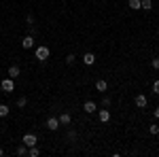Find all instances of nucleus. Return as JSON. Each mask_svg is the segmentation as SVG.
<instances>
[{
  "label": "nucleus",
  "instance_id": "nucleus-10",
  "mask_svg": "<svg viewBox=\"0 0 159 157\" xmlns=\"http://www.w3.org/2000/svg\"><path fill=\"white\" fill-rule=\"evenodd\" d=\"M83 62H85L87 66H91V64H96V55L93 53H85L83 55Z\"/></svg>",
  "mask_w": 159,
  "mask_h": 157
},
{
  "label": "nucleus",
  "instance_id": "nucleus-9",
  "mask_svg": "<svg viewBox=\"0 0 159 157\" xmlns=\"http://www.w3.org/2000/svg\"><path fill=\"white\" fill-rule=\"evenodd\" d=\"M57 119H60V125H68L70 123V113H61Z\"/></svg>",
  "mask_w": 159,
  "mask_h": 157
},
{
  "label": "nucleus",
  "instance_id": "nucleus-20",
  "mask_svg": "<svg viewBox=\"0 0 159 157\" xmlns=\"http://www.w3.org/2000/svg\"><path fill=\"white\" fill-rule=\"evenodd\" d=\"M153 91L159 96V81H153Z\"/></svg>",
  "mask_w": 159,
  "mask_h": 157
},
{
  "label": "nucleus",
  "instance_id": "nucleus-13",
  "mask_svg": "<svg viewBox=\"0 0 159 157\" xmlns=\"http://www.w3.org/2000/svg\"><path fill=\"white\" fill-rule=\"evenodd\" d=\"M9 76H11V79H17V76H19V68H17V66H11V68H9Z\"/></svg>",
  "mask_w": 159,
  "mask_h": 157
},
{
  "label": "nucleus",
  "instance_id": "nucleus-14",
  "mask_svg": "<svg viewBox=\"0 0 159 157\" xmlns=\"http://www.w3.org/2000/svg\"><path fill=\"white\" fill-rule=\"evenodd\" d=\"M127 4H129V9H134V11L140 9V0H127Z\"/></svg>",
  "mask_w": 159,
  "mask_h": 157
},
{
  "label": "nucleus",
  "instance_id": "nucleus-21",
  "mask_svg": "<svg viewBox=\"0 0 159 157\" xmlns=\"http://www.w3.org/2000/svg\"><path fill=\"white\" fill-rule=\"evenodd\" d=\"M102 106L108 109V106H110V98H104V100H102Z\"/></svg>",
  "mask_w": 159,
  "mask_h": 157
},
{
  "label": "nucleus",
  "instance_id": "nucleus-24",
  "mask_svg": "<svg viewBox=\"0 0 159 157\" xmlns=\"http://www.w3.org/2000/svg\"><path fill=\"white\" fill-rule=\"evenodd\" d=\"M0 155H2V149H0Z\"/></svg>",
  "mask_w": 159,
  "mask_h": 157
},
{
  "label": "nucleus",
  "instance_id": "nucleus-8",
  "mask_svg": "<svg viewBox=\"0 0 159 157\" xmlns=\"http://www.w3.org/2000/svg\"><path fill=\"white\" fill-rule=\"evenodd\" d=\"M83 109H85V113H96V109H98V106H96V102H91V100H87V102H85V106H83Z\"/></svg>",
  "mask_w": 159,
  "mask_h": 157
},
{
  "label": "nucleus",
  "instance_id": "nucleus-22",
  "mask_svg": "<svg viewBox=\"0 0 159 157\" xmlns=\"http://www.w3.org/2000/svg\"><path fill=\"white\" fill-rule=\"evenodd\" d=\"M153 68L159 70V58H153Z\"/></svg>",
  "mask_w": 159,
  "mask_h": 157
},
{
  "label": "nucleus",
  "instance_id": "nucleus-16",
  "mask_svg": "<svg viewBox=\"0 0 159 157\" xmlns=\"http://www.w3.org/2000/svg\"><path fill=\"white\" fill-rule=\"evenodd\" d=\"M28 155H30V157H38V155H40V151L36 149V145H34V146H30V151H28Z\"/></svg>",
  "mask_w": 159,
  "mask_h": 157
},
{
  "label": "nucleus",
  "instance_id": "nucleus-12",
  "mask_svg": "<svg viewBox=\"0 0 159 157\" xmlns=\"http://www.w3.org/2000/svg\"><path fill=\"white\" fill-rule=\"evenodd\" d=\"M140 9L151 11V9H153V0H140Z\"/></svg>",
  "mask_w": 159,
  "mask_h": 157
},
{
  "label": "nucleus",
  "instance_id": "nucleus-11",
  "mask_svg": "<svg viewBox=\"0 0 159 157\" xmlns=\"http://www.w3.org/2000/svg\"><path fill=\"white\" fill-rule=\"evenodd\" d=\"M98 117H100V121H102V123H106V121L110 119V113H108L106 109H102V110L98 113Z\"/></svg>",
  "mask_w": 159,
  "mask_h": 157
},
{
  "label": "nucleus",
  "instance_id": "nucleus-23",
  "mask_svg": "<svg viewBox=\"0 0 159 157\" xmlns=\"http://www.w3.org/2000/svg\"><path fill=\"white\" fill-rule=\"evenodd\" d=\"M153 115H155V119H159V106H157L155 110H153Z\"/></svg>",
  "mask_w": 159,
  "mask_h": 157
},
{
  "label": "nucleus",
  "instance_id": "nucleus-25",
  "mask_svg": "<svg viewBox=\"0 0 159 157\" xmlns=\"http://www.w3.org/2000/svg\"><path fill=\"white\" fill-rule=\"evenodd\" d=\"M157 30H159V28H157Z\"/></svg>",
  "mask_w": 159,
  "mask_h": 157
},
{
  "label": "nucleus",
  "instance_id": "nucleus-5",
  "mask_svg": "<svg viewBox=\"0 0 159 157\" xmlns=\"http://www.w3.org/2000/svg\"><path fill=\"white\" fill-rule=\"evenodd\" d=\"M136 106H138V109H147V96L138 94V96H136Z\"/></svg>",
  "mask_w": 159,
  "mask_h": 157
},
{
  "label": "nucleus",
  "instance_id": "nucleus-7",
  "mask_svg": "<svg viewBox=\"0 0 159 157\" xmlns=\"http://www.w3.org/2000/svg\"><path fill=\"white\" fill-rule=\"evenodd\" d=\"M96 89H98V91H106V89H108V83H106L104 79H98V81H96Z\"/></svg>",
  "mask_w": 159,
  "mask_h": 157
},
{
  "label": "nucleus",
  "instance_id": "nucleus-6",
  "mask_svg": "<svg viewBox=\"0 0 159 157\" xmlns=\"http://www.w3.org/2000/svg\"><path fill=\"white\" fill-rule=\"evenodd\" d=\"M47 127H49L51 132H55V130L60 127V119H53V117H51V119L47 121Z\"/></svg>",
  "mask_w": 159,
  "mask_h": 157
},
{
  "label": "nucleus",
  "instance_id": "nucleus-1",
  "mask_svg": "<svg viewBox=\"0 0 159 157\" xmlns=\"http://www.w3.org/2000/svg\"><path fill=\"white\" fill-rule=\"evenodd\" d=\"M0 87H2V91H4V94H11L13 89H15V79H11V76L2 79V81H0Z\"/></svg>",
  "mask_w": 159,
  "mask_h": 157
},
{
  "label": "nucleus",
  "instance_id": "nucleus-19",
  "mask_svg": "<svg viewBox=\"0 0 159 157\" xmlns=\"http://www.w3.org/2000/svg\"><path fill=\"white\" fill-rule=\"evenodd\" d=\"M148 132L153 134V136H155V134H159V125H151V127H148Z\"/></svg>",
  "mask_w": 159,
  "mask_h": 157
},
{
  "label": "nucleus",
  "instance_id": "nucleus-18",
  "mask_svg": "<svg viewBox=\"0 0 159 157\" xmlns=\"http://www.w3.org/2000/svg\"><path fill=\"white\" fill-rule=\"evenodd\" d=\"M25 104H28V100H25V98H19V100H17V106H19V109H24Z\"/></svg>",
  "mask_w": 159,
  "mask_h": 157
},
{
  "label": "nucleus",
  "instance_id": "nucleus-17",
  "mask_svg": "<svg viewBox=\"0 0 159 157\" xmlns=\"http://www.w3.org/2000/svg\"><path fill=\"white\" fill-rule=\"evenodd\" d=\"M9 106H7V104H0V117H7V115H9Z\"/></svg>",
  "mask_w": 159,
  "mask_h": 157
},
{
  "label": "nucleus",
  "instance_id": "nucleus-15",
  "mask_svg": "<svg viewBox=\"0 0 159 157\" xmlns=\"http://www.w3.org/2000/svg\"><path fill=\"white\" fill-rule=\"evenodd\" d=\"M17 155H19V157H24V155H28V146H25V145H21V146H17Z\"/></svg>",
  "mask_w": 159,
  "mask_h": 157
},
{
  "label": "nucleus",
  "instance_id": "nucleus-4",
  "mask_svg": "<svg viewBox=\"0 0 159 157\" xmlns=\"http://www.w3.org/2000/svg\"><path fill=\"white\" fill-rule=\"evenodd\" d=\"M21 45H24V49H32V47H34V36H32V34H28V36H24V40H21Z\"/></svg>",
  "mask_w": 159,
  "mask_h": 157
},
{
  "label": "nucleus",
  "instance_id": "nucleus-3",
  "mask_svg": "<svg viewBox=\"0 0 159 157\" xmlns=\"http://www.w3.org/2000/svg\"><path fill=\"white\" fill-rule=\"evenodd\" d=\"M21 142H24L25 146H34L38 142V140H36V134H25L24 138H21Z\"/></svg>",
  "mask_w": 159,
  "mask_h": 157
},
{
  "label": "nucleus",
  "instance_id": "nucleus-2",
  "mask_svg": "<svg viewBox=\"0 0 159 157\" xmlns=\"http://www.w3.org/2000/svg\"><path fill=\"white\" fill-rule=\"evenodd\" d=\"M49 58H51L49 47H45V45H43V47L36 49V60H38V62H45V60H49Z\"/></svg>",
  "mask_w": 159,
  "mask_h": 157
}]
</instances>
